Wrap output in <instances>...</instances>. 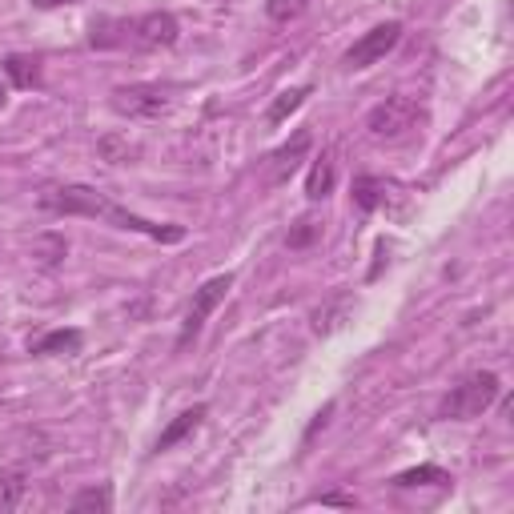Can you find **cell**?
<instances>
[{
	"label": "cell",
	"mask_w": 514,
	"mask_h": 514,
	"mask_svg": "<svg viewBox=\"0 0 514 514\" xmlns=\"http://www.w3.org/2000/svg\"><path fill=\"white\" fill-rule=\"evenodd\" d=\"M414 121H418V105H414L410 97H386L382 105L370 109L366 129H370V137H378V141H394V137H402Z\"/></svg>",
	"instance_id": "obj_6"
},
{
	"label": "cell",
	"mask_w": 514,
	"mask_h": 514,
	"mask_svg": "<svg viewBox=\"0 0 514 514\" xmlns=\"http://www.w3.org/2000/svg\"><path fill=\"white\" fill-rule=\"evenodd\" d=\"M37 253H41L45 266H57L61 257L69 253V245H65V237H41V241H37Z\"/></svg>",
	"instance_id": "obj_19"
},
{
	"label": "cell",
	"mask_w": 514,
	"mask_h": 514,
	"mask_svg": "<svg viewBox=\"0 0 514 514\" xmlns=\"http://www.w3.org/2000/svg\"><path fill=\"white\" fill-rule=\"evenodd\" d=\"M101 157L113 161V165H121V161H129V145L117 141V137H105V141H101Z\"/></svg>",
	"instance_id": "obj_21"
},
{
	"label": "cell",
	"mask_w": 514,
	"mask_h": 514,
	"mask_svg": "<svg viewBox=\"0 0 514 514\" xmlns=\"http://www.w3.org/2000/svg\"><path fill=\"white\" fill-rule=\"evenodd\" d=\"M426 482L446 486V482H450V474H446L442 466H414V470H402V474L394 478V486H426Z\"/></svg>",
	"instance_id": "obj_17"
},
{
	"label": "cell",
	"mask_w": 514,
	"mask_h": 514,
	"mask_svg": "<svg viewBox=\"0 0 514 514\" xmlns=\"http://www.w3.org/2000/svg\"><path fill=\"white\" fill-rule=\"evenodd\" d=\"M0 73H5L17 89H37L41 85V61L37 57H25V53H13L5 57V65H0Z\"/></svg>",
	"instance_id": "obj_11"
},
{
	"label": "cell",
	"mask_w": 514,
	"mask_h": 514,
	"mask_svg": "<svg viewBox=\"0 0 514 514\" xmlns=\"http://www.w3.org/2000/svg\"><path fill=\"white\" fill-rule=\"evenodd\" d=\"M310 145H314V133H310V129L294 133V141H290V145H282V149L270 157V173H266V181H270V185L290 181V177H294V169L302 165V157L310 153Z\"/></svg>",
	"instance_id": "obj_8"
},
{
	"label": "cell",
	"mask_w": 514,
	"mask_h": 514,
	"mask_svg": "<svg viewBox=\"0 0 514 514\" xmlns=\"http://www.w3.org/2000/svg\"><path fill=\"white\" fill-rule=\"evenodd\" d=\"M398 41H402V25H398V21L374 25V29H370L362 41H354V45L346 49L342 65H346L350 73H358V69H370V65H378L386 53H394V49H398Z\"/></svg>",
	"instance_id": "obj_4"
},
{
	"label": "cell",
	"mask_w": 514,
	"mask_h": 514,
	"mask_svg": "<svg viewBox=\"0 0 514 514\" xmlns=\"http://www.w3.org/2000/svg\"><path fill=\"white\" fill-rule=\"evenodd\" d=\"M37 9H61V5H77V0H33Z\"/></svg>",
	"instance_id": "obj_23"
},
{
	"label": "cell",
	"mask_w": 514,
	"mask_h": 514,
	"mask_svg": "<svg viewBox=\"0 0 514 514\" xmlns=\"http://www.w3.org/2000/svg\"><path fill=\"white\" fill-rule=\"evenodd\" d=\"M5 97H9V85H5V81H0V105H5Z\"/></svg>",
	"instance_id": "obj_24"
},
{
	"label": "cell",
	"mask_w": 514,
	"mask_h": 514,
	"mask_svg": "<svg viewBox=\"0 0 514 514\" xmlns=\"http://www.w3.org/2000/svg\"><path fill=\"white\" fill-rule=\"evenodd\" d=\"M314 502H322V506H354V494H318Z\"/></svg>",
	"instance_id": "obj_22"
},
{
	"label": "cell",
	"mask_w": 514,
	"mask_h": 514,
	"mask_svg": "<svg viewBox=\"0 0 514 514\" xmlns=\"http://www.w3.org/2000/svg\"><path fill=\"white\" fill-rule=\"evenodd\" d=\"M181 37V25L173 13H145L141 21L129 25V41L137 49H173Z\"/></svg>",
	"instance_id": "obj_7"
},
{
	"label": "cell",
	"mask_w": 514,
	"mask_h": 514,
	"mask_svg": "<svg viewBox=\"0 0 514 514\" xmlns=\"http://www.w3.org/2000/svg\"><path fill=\"white\" fill-rule=\"evenodd\" d=\"M498 394H502L498 374L478 370V374L462 378V382H458V386L446 394V402H442L438 418H446V422H466V418H478V414H486V410L498 402Z\"/></svg>",
	"instance_id": "obj_2"
},
{
	"label": "cell",
	"mask_w": 514,
	"mask_h": 514,
	"mask_svg": "<svg viewBox=\"0 0 514 514\" xmlns=\"http://www.w3.org/2000/svg\"><path fill=\"white\" fill-rule=\"evenodd\" d=\"M25 474L13 470V474H0V510H17L25 502Z\"/></svg>",
	"instance_id": "obj_15"
},
{
	"label": "cell",
	"mask_w": 514,
	"mask_h": 514,
	"mask_svg": "<svg viewBox=\"0 0 514 514\" xmlns=\"http://www.w3.org/2000/svg\"><path fill=\"white\" fill-rule=\"evenodd\" d=\"M37 201H41V209H49V213H65V217H101V221H109V225H117V229H133V233H145V237H153V241H181V237H185L181 225L145 221V217L121 209L117 201H109L105 193H97V189H89V185H49V189H41Z\"/></svg>",
	"instance_id": "obj_1"
},
{
	"label": "cell",
	"mask_w": 514,
	"mask_h": 514,
	"mask_svg": "<svg viewBox=\"0 0 514 514\" xmlns=\"http://www.w3.org/2000/svg\"><path fill=\"white\" fill-rule=\"evenodd\" d=\"M229 290H233V274H217V278H209V282L193 294L189 314H185V326H181V334H177V350H185L189 342H197V334L205 330V318L225 302Z\"/></svg>",
	"instance_id": "obj_3"
},
{
	"label": "cell",
	"mask_w": 514,
	"mask_h": 514,
	"mask_svg": "<svg viewBox=\"0 0 514 514\" xmlns=\"http://www.w3.org/2000/svg\"><path fill=\"white\" fill-rule=\"evenodd\" d=\"M69 510H73V514H85V510L109 514V510H113V490H109V486H89V490H81V494L69 502Z\"/></svg>",
	"instance_id": "obj_14"
},
{
	"label": "cell",
	"mask_w": 514,
	"mask_h": 514,
	"mask_svg": "<svg viewBox=\"0 0 514 514\" xmlns=\"http://www.w3.org/2000/svg\"><path fill=\"white\" fill-rule=\"evenodd\" d=\"M113 109L125 117H161L173 109V97L165 85H121L113 89Z\"/></svg>",
	"instance_id": "obj_5"
},
{
	"label": "cell",
	"mask_w": 514,
	"mask_h": 514,
	"mask_svg": "<svg viewBox=\"0 0 514 514\" xmlns=\"http://www.w3.org/2000/svg\"><path fill=\"white\" fill-rule=\"evenodd\" d=\"M306 5H310V0H270L266 13H270V21L286 25V21H298L306 13Z\"/></svg>",
	"instance_id": "obj_18"
},
{
	"label": "cell",
	"mask_w": 514,
	"mask_h": 514,
	"mask_svg": "<svg viewBox=\"0 0 514 514\" xmlns=\"http://www.w3.org/2000/svg\"><path fill=\"white\" fill-rule=\"evenodd\" d=\"M318 233H322V225L306 217V221H298V229H294V233H290L286 241H290V249H302V245H310V241H314Z\"/></svg>",
	"instance_id": "obj_20"
},
{
	"label": "cell",
	"mask_w": 514,
	"mask_h": 514,
	"mask_svg": "<svg viewBox=\"0 0 514 514\" xmlns=\"http://www.w3.org/2000/svg\"><path fill=\"white\" fill-rule=\"evenodd\" d=\"M310 93H314L310 85H298V89H286V93H278V101L266 109V121H270V125H282L290 113H298V109L306 105V97H310Z\"/></svg>",
	"instance_id": "obj_13"
},
{
	"label": "cell",
	"mask_w": 514,
	"mask_h": 514,
	"mask_svg": "<svg viewBox=\"0 0 514 514\" xmlns=\"http://www.w3.org/2000/svg\"><path fill=\"white\" fill-rule=\"evenodd\" d=\"M334 157L330 153H322L318 161H314V169H310V177H306V197L310 201H322L330 189H334Z\"/></svg>",
	"instance_id": "obj_12"
},
{
	"label": "cell",
	"mask_w": 514,
	"mask_h": 514,
	"mask_svg": "<svg viewBox=\"0 0 514 514\" xmlns=\"http://www.w3.org/2000/svg\"><path fill=\"white\" fill-rule=\"evenodd\" d=\"M201 418H205V406H193V410H185V414H177V418H173V422H169V426L161 430V438L153 442V450H157V454H165V450H173L177 442H185V438H189V434H193V430L201 426Z\"/></svg>",
	"instance_id": "obj_9"
},
{
	"label": "cell",
	"mask_w": 514,
	"mask_h": 514,
	"mask_svg": "<svg viewBox=\"0 0 514 514\" xmlns=\"http://www.w3.org/2000/svg\"><path fill=\"white\" fill-rule=\"evenodd\" d=\"M85 346V334L81 330H49L45 338L33 342V354L41 358H53V354H81Z\"/></svg>",
	"instance_id": "obj_10"
},
{
	"label": "cell",
	"mask_w": 514,
	"mask_h": 514,
	"mask_svg": "<svg viewBox=\"0 0 514 514\" xmlns=\"http://www.w3.org/2000/svg\"><path fill=\"white\" fill-rule=\"evenodd\" d=\"M382 193H386V185H382L378 177H358V181H354V205H358L362 213L378 209V205H382Z\"/></svg>",
	"instance_id": "obj_16"
}]
</instances>
